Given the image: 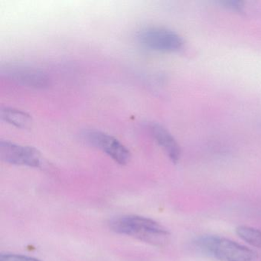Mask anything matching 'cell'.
Here are the masks:
<instances>
[{"label": "cell", "instance_id": "obj_1", "mask_svg": "<svg viewBox=\"0 0 261 261\" xmlns=\"http://www.w3.org/2000/svg\"><path fill=\"white\" fill-rule=\"evenodd\" d=\"M195 251L221 261H254L256 252L235 241L217 235H203L192 242Z\"/></svg>", "mask_w": 261, "mask_h": 261}, {"label": "cell", "instance_id": "obj_2", "mask_svg": "<svg viewBox=\"0 0 261 261\" xmlns=\"http://www.w3.org/2000/svg\"><path fill=\"white\" fill-rule=\"evenodd\" d=\"M111 230L119 234L134 237L154 244L166 241L169 232L154 220L138 215H123L113 218L109 222Z\"/></svg>", "mask_w": 261, "mask_h": 261}, {"label": "cell", "instance_id": "obj_3", "mask_svg": "<svg viewBox=\"0 0 261 261\" xmlns=\"http://www.w3.org/2000/svg\"><path fill=\"white\" fill-rule=\"evenodd\" d=\"M137 40L144 48L157 51L173 53L180 51L184 46V41L179 35L166 29L142 30L137 36Z\"/></svg>", "mask_w": 261, "mask_h": 261}, {"label": "cell", "instance_id": "obj_4", "mask_svg": "<svg viewBox=\"0 0 261 261\" xmlns=\"http://www.w3.org/2000/svg\"><path fill=\"white\" fill-rule=\"evenodd\" d=\"M82 137L87 143L100 149L118 164H127L130 160L129 149L115 137L103 131L86 129L82 132Z\"/></svg>", "mask_w": 261, "mask_h": 261}, {"label": "cell", "instance_id": "obj_5", "mask_svg": "<svg viewBox=\"0 0 261 261\" xmlns=\"http://www.w3.org/2000/svg\"><path fill=\"white\" fill-rule=\"evenodd\" d=\"M2 73L10 80L33 89H45L51 82L42 70L22 64H7L3 67Z\"/></svg>", "mask_w": 261, "mask_h": 261}, {"label": "cell", "instance_id": "obj_6", "mask_svg": "<svg viewBox=\"0 0 261 261\" xmlns=\"http://www.w3.org/2000/svg\"><path fill=\"white\" fill-rule=\"evenodd\" d=\"M0 158L5 163L16 166L38 168L42 164V157L37 149L9 140L0 141Z\"/></svg>", "mask_w": 261, "mask_h": 261}, {"label": "cell", "instance_id": "obj_7", "mask_svg": "<svg viewBox=\"0 0 261 261\" xmlns=\"http://www.w3.org/2000/svg\"><path fill=\"white\" fill-rule=\"evenodd\" d=\"M149 128L152 137L155 139L159 146L163 148V150L174 163H176L179 160L181 155L179 146L176 140L169 131L158 123H151Z\"/></svg>", "mask_w": 261, "mask_h": 261}, {"label": "cell", "instance_id": "obj_8", "mask_svg": "<svg viewBox=\"0 0 261 261\" xmlns=\"http://www.w3.org/2000/svg\"><path fill=\"white\" fill-rule=\"evenodd\" d=\"M0 117L4 121L21 129L30 128L33 123V119L28 113L8 107L1 108Z\"/></svg>", "mask_w": 261, "mask_h": 261}, {"label": "cell", "instance_id": "obj_9", "mask_svg": "<svg viewBox=\"0 0 261 261\" xmlns=\"http://www.w3.org/2000/svg\"><path fill=\"white\" fill-rule=\"evenodd\" d=\"M239 238L253 247L261 249V230L247 226H239L236 229Z\"/></svg>", "mask_w": 261, "mask_h": 261}, {"label": "cell", "instance_id": "obj_10", "mask_svg": "<svg viewBox=\"0 0 261 261\" xmlns=\"http://www.w3.org/2000/svg\"><path fill=\"white\" fill-rule=\"evenodd\" d=\"M0 261H41L37 258L16 253H2L0 255Z\"/></svg>", "mask_w": 261, "mask_h": 261}, {"label": "cell", "instance_id": "obj_11", "mask_svg": "<svg viewBox=\"0 0 261 261\" xmlns=\"http://www.w3.org/2000/svg\"><path fill=\"white\" fill-rule=\"evenodd\" d=\"M223 4L226 7H228L229 9H231V10H235V11H241L244 9V5H243V3L240 2V1H235V0H233V1H224L223 2Z\"/></svg>", "mask_w": 261, "mask_h": 261}]
</instances>
